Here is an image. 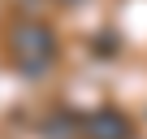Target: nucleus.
<instances>
[{
    "label": "nucleus",
    "mask_w": 147,
    "mask_h": 139,
    "mask_svg": "<svg viewBox=\"0 0 147 139\" xmlns=\"http://www.w3.org/2000/svg\"><path fill=\"white\" fill-rule=\"evenodd\" d=\"M48 57H52V39H48V31L26 26V31L13 35V61L26 70V74H35L39 65H48Z\"/></svg>",
    "instance_id": "1"
}]
</instances>
